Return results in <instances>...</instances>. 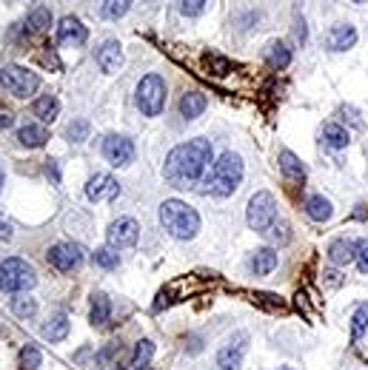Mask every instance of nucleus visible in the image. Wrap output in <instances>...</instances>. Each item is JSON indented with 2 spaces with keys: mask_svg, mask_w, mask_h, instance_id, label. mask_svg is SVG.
Instances as JSON below:
<instances>
[{
  "mask_svg": "<svg viewBox=\"0 0 368 370\" xmlns=\"http://www.w3.org/2000/svg\"><path fill=\"white\" fill-rule=\"evenodd\" d=\"M209 162H212V142L200 137V140H189V142L171 148L163 171L174 189H192V185H197L203 179Z\"/></svg>",
  "mask_w": 368,
  "mask_h": 370,
  "instance_id": "1",
  "label": "nucleus"
},
{
  "mask_svg": "<svg viewBox=\"0 0 368 370\" xmlns=\"http://www.w3.org/2000/svg\"><path fill=\"white\" fill-rule=\"evenodd\" d=\"M160 223L163 228L177 237V240H192L197 237L200 231V217L195 208H189L186 203H180V200H166L160 206Z\"/></svg>",
  "mask_w": 368,
  "mask_h": 370,
  "instance_id": "2",
  "label": "nucleus"
},
{
  "mask_svg": "<svg viewBox=\"0 0 368 370\" xmlns=\"http://www.w3.org/2000/svg\"><path fill=\"white\" fill-rule=\"evenodd\" d=\"M240 179H243V159L229 151V154H223V157L215 162V168L209 171V176H206V191H212V194H217V197H229V194H234V189L240 185Z\"/></svg>",
  "mask_w": 368,
  "mask_h": 370,
  "instance_id": "3",
  "label": "nucleus"
},
{
  "mask_svg": "<svg viewBox=\"0 0 368 370\" xmlns=\"http://www.w3.org/2000/svg\"><path fill=\"white\" fill-rule=\"evenodd\" d=\"M38 276H35V268L23 259H4L0 262V291L6 293H23L29 288H35Z\"/></svg>",
  "mask_w": 368,
  "mask_h": 370,
  "instance_id": "4",
  "label": "nucleus"
},
{
  "mask_svg": "<svg viewBox=\"0 0 368 370\" xmlns=\"http://www.w3.org/2000/svg\"><path fill=\"white\" fill-rule=\"evenodd\" d=\"M246 220H249V228H251V231L266 234V231L277 223V200H274L269 191H257V194L249 200Z\"/></svg>",
  "mask_w": 368,
  "mask_h": 370,
  "instance_id": "5",
  "label": "nucleus"
},
{
  "mask_svg": "<svg viewBox=\"0 0 368 370\" xmlns=\"http://www.w3.org/2000/svg\"><path fill=\"white\" fill-rule=\"evenodd\" d=\"M137 106L146 117H157L166 106V83L160 74H146L137 83Z\"/></svg>",
  "mask_w": 368,
  "mask_h": 370,
  "instance_id": "6",
  "label": "nucleus"
},
{
  "mask_svg": "<svg viewBox=\"0 0 368 370\" xmlns=\"http://www.w3.org/2000/svg\"><path fill=\"white\" fill-rule=\"evenodd\" d=\"M0 83L6 86L9 94H15V97H21V100L29 97V94H35L38 86H40L38 74L29 72V69H23V66H6V69H0Z\"/></svg>",
  "mask_w": 368,
  "mask_h": 370,
  "instance_id": "7",
  "label": "nucleus"
},
{
  "mask_svg": "<svg viewBox=\"0 0 368 370\" xmlns=\"http://www.w3.org/2000/svg\"><path fill=\"white\" fill-rule=\"evenodd\" d=\"M83 259H86V251L80 245H75V242H58V245L49 248V262L63 274L77 271L83 265Z\"/></svg>",
  "mask_w": 368,
  "mask_h": 370,
  "instance_id": "8",
  "label": "nucleus"
},
{
  "mask_svg": "<svg viewBox=\"0 0 368 370\" xmlns=\"http://www.w3.org/2000/svg\"><path fill=\"white\" fill-rule=\"evenodd\" d=\"M103 157L112 162V165H129L134 159V142L129 137H120V134H112L103 140Z\"/></svg>",
  "mask_w": 368,
  "mask_h": 370,
  "instance_id": "9",
  "label": "nucleus"
},
{
  "mask_svg": "<svg viewBox=\"0 0 368 370\" xmlns=\"http://www.w3.org/2000/svg\"><path fill=\"white\" fill-rule=\"evenodd\" d=\"M109 245L112 248H131L134 242H137V237H140V225L131 220V217H123V220H117V223H112L109 225Z\"/></svg>",
  "mask_w": 368,
  "mask_h": 370,
  "instance_id": "10",
  "label": "nucleus"
},
{
  "mask_svg": "<svg viewBox=\"0 0 368 370\" xmlns=\"http://www.w3.org/2000/svg\"><path fill=\"white\" fill-rule=\"evenodd\" d=\"M117 191H120V185H117V179L109 176V174H94V176L86 182V197L94 200V203H100V200H114Z\"/></svg>",
  "mask_w": 368,
  "mask_h": 370,
  "instance_id": "11",
  "label": "nucleus"
},
{
  "mask_svg": "<svg viewBox=\"0 0 368 370\" xmlns=\"http://www.w3.org/2000/svg\"><path fill=\"white\" fill-rule=\"evenodd\" d=\"M86 38H89V32L77 18L60 21V26H58V43L60 46H80V43H86Z\"/></svg>",
  "mask_w": 368,
  "mask_h": 370,
  "instance_id": "12",
  "label": "nucleus"
},
{
  "mask_svg": "<svg viewBox=\"0 0 368 370\" xmlns=\"http://www.w3.org/2000/svg\"><path fill=\"white\" fill-rule=\"evenodd\" d=\"M354 43H357V29L348 26V23H337V26L325 35V46H328L331 52H348Z\"/></svg>",
  "mask_w": 368,
  "mask_h": 370,
  "instance_id": "13",
  "label": "nucleus"
},
{
  "mask_svg": "<svg viewBox=\"0 0 368 370\" xmlns=\"http://www.w3.org/2000/svg\"><path fill=\"white\" fill-rule=\"evenodd\" d=\"M97 66H100L106 74L120 72V66H123V49H120L117 40H106V43L97 49Z\"/></svg>",
  "mask_w": 368,
  "mask_h": 370,
  "instance_id": "14",
  "label": "nucleus"
},
{
  "mask_svg": "<svg viewBox=\"0 0 368 370\" xmlns=\"http://www.w3.org/2000/svg\"><path fill=\"white\" fill-rule=\"evenodd\" d=\"M243 353H246V336L240 333L237 339H232V342L217 353V364H220V370H237L240 361H243Z\"/></svg>",
  "mask_w": 368,
  "mask_h": 370,
  "instance_id": "15",
  "label": "nucleus"
},
{
  "mask_svg": "<svg viewBox=\"0 0 368 370\" xmlns=\"http://www.w3.org/2000/svg\"><path fill=\"white\" fill-rule=\"evenodd\" d=\"M249 268H251V274H257V276L271 274V271L277 268V251H274V248H257V251L251 254V259H249Z\"/></svg>",
  "mask_w": 368,
  "mask_h": 370,
  "instance_id": "16",
  "label": "nucleus"
},
{
  "mask_svg": "<svg viewBox=\"0 0 368 370\" xmlns=\"http://www.w3.org/2000/svg\"><path fill=\"white\" fill-rule=\"evenodd\" d=\"M328 257H331L334 265H348V262L357 259V242H351V240H334L328 245Z\"/></svg>",
  "mask_w": 368,
  "mask_h": 370,
  "instance_id": "17",
  "label": "nucleus"
},
{
  "mask_svg": "<svg viewBox=\"0 0 368 370\" xmlns=\"http://www.w3.org/2000/svg\"><path fill=\"white\" fill-rule=\"evenodd\" d=\"M203 111H206V94H200V91L183 94V100H180V114H183V117L195 120V117H200Z\"/></svg>",
  "mask_w": 368,
  "mask_h": 370,
  "instance_id": "18",
  "label": "nucleus"
},
{
  "mask_svg": "<svg viewBox=\"0 0 368 370\" xmlns=\"http://www.w3.org/2000/svg\"><path fill=\"white\" fill-rule=\"evenodd\" d=\"M18 140H21V145H26V148H40V145H46L49 131H46L43 125H23V128L18 131Z\"/></svg>",
  "mask_w": 368,
  "mask_h": 370,
  "instance_id": "19",
  "label": "nucleus"
},
{
  "mask_svg": "<svg viewBox=\"0 0 368 370\" xmlns=\"http://www.w3.org/2000/svg\"><path fill=\"white\" fill-rule=\"evenodd\" d=\"M305 214L311 217V220H317V223H325V220H331V203L325 200V197H320V194H311L308 200H305Z\"/></svg>",
  "mask_w": 368,
  "mask_h": 370,
  "instance_id": "20",
  "label": "nucleus"
},
{
  "mask_svg": "<svg viewBox=\"0 0 368 370\" xmlns=\"http://www.w3.org/2000/svg\"><path fill=\"white\" fill-rule=\"evenodd\" d=\"M323 140H325V145H331V148H345V145L351 142V134H348L342 125H337V123H325V125H323Z\"/></svg>",
  "mask_w": 368,
  "mask_h": 370,
  "instance_id": "21",
  "label": "nucleus"
},
{
  "mask_svg": "<svg viewBox=\"0 0 368 370\" xmlns=\"http://www.w3.org/2000/svg\"><path fill=\"white\" fill-rule=\"evenodd\" d=\"M58 111H60V103H58V97H52V94H43V97H38V100H35V114H38L43 123H52V120L58 117Z\"/></svg>",
  "mask_w": 368,
  "mask_h": 370,
  "instance_id": "22",
  "label": "nucleus"
},
{
  "mask_svg": "<svg viewBox=\"0 0 368 370\" xmlns=\"http://www.w3.org/2000/svg\"><path fill=\"white\" fill-rule=\"evenodd\" d=\"M280 171H283L288 179H305V165H303L291 151H283V154H280Z\"/></svg>",
  "mask_w": 368,
  "mask_h": 370,
  "instance_id": "23",
  "label": "nucleus"
},
{
  "mask_svg": "<svg viewBox=\"0 0 368 370\" xmlns=\"http://www.w3.org/2000/svg\"><path fill=\"white\" fill-rule=\"evenodd\" d=\"M109 316H112V305H109L106 293H94V296H92V313H89L92 325H106Z\"/></svg>",
  "mask_w": 368,
  "mask_h": 370,
  "instance_id": "24",
  "label": "nucleus"
},
{
  "mask_svg": "<svg viewBox=\"0 0 368 370\" xmlns=\"http://www.w3.org/2000/svg\"><path fill=\"white\" fill-rule=\"evenodd\" d=\"M266 63H269L274 72L286 69V66L291 63V49H288L286 43H274V46L269 49V57H266Z\"/></svg>",
  "mask_w": 368,
  "mask_h": 370,
  "instance_id": "25",
  "label": "nucleus"
},
{
  "mask_svg": "<svg viewBox=\"0 0 368 370\" xmlns=\"http://www.w3.org/2000/svg\"><path fill=\"white\" fill-rule=\"evenodd\" d=\"M43 336H46V339H52V342L66 339V336H69V319H66L63 313L52 316V319H49V325L43 327Z\"/></svg>",
  "mask_w": 368,
  "mask_h": 370,
  "instance_id": "26",
  "label": "nucleus"
},
{
  "mask_svg": "<svg viewBox=\"0 0 368 370\" xmlns=\"http://www.w3.org/2000/svg\"><path fill=\"white\" fill-rule=\"evenodd\" d=\"M12 310H15V316H21V319H32V316L38 313V302H35L32 296H26V293H18V296L12 299Z\"/></svg>",
  "mask_w": 368,
  "mask_h": 370,
  "instance_id": "27",
  "label": "nucleus"
},
{
  "mask_svg": "<svg viewBox=\"0 0 368 370\" xmlns=\"http://www.w3.org/2000/svg\"><path fill=\"white\" fill-rule=\"evenodd\" d=\"M52 26V15H49V9H35L32 15H29V23H26V29L32 32V35H40V32H46Z\"/></svg>",
  "mask_w": 368,
  "mask_h": 370,
  "instance_id": "28",
  "label": "nucleus"
},
{
  "mask_svg": "<svg viewBox=\"0 0 368 370\" xmlns=\"http://www.w3.org/2000/svg\"><path fill=\"white\" fill-rule=\"evenodd\" d=\"M365 327H368V305H359L354 310V316H351V339L357 342L365 333Z\"/></svg>",
  "mask_w": 368,
  "mask_h": 370,
  "instance_id": "29",
  "label": "nucleus"
},
{
  "mask_svg": "<svg viewBox=\"0 0 368 370\" xmlns=\"http://www.w3.org/2000/svg\"><path fill=\"white\" fill-rule=\"evenodd\" d=\"M131 6V0H103V15L112 21H120Z\"/></svg>",
  "mask_w": 368,
  "mask_h": 370,
  "instance_id": "30",
  "label": "nucleus"
},
{
  "mask_svg": "<svg viewBox=\"0 0 368 370\" xmlns=\"http://www.w3.org/2000/svg\"><path fill=\"white\" fill-rule=\"evenodd\" d=\"M92 259H94V265H100V268H109V271L120 265V254H114L112 248H97Z\"/></svg>",
  "mask_w": 368,
  "mask_h": 370,
  "instance_id": "31",
  "label": "nucleus"
},
{
  "mask_svg": "<svg viewBox=\"0 0 368 370\" xmlns=\"http://www.w3.org/2000/svg\"><path fill=\"white\" fill-rule=\"evenodd\" d=\"M40 359H43V356H40V350H38L35 344H26V347L21 350V367H23V370H38V367H40Z\"/></svg>",
  "mask_w": 368,
  "mask_h": 370,
  "instance_id": "32",
  "label": "nucleus"
},
{
  "mask_svg": "<svg viewBox=\"0 0 368 370\" xmlns=\"http://www.w3.org/2000/svg\"><path fill=\"white\" fill-rule=\"evenodd\" d=\"M154 356V344L148 342V339H143V342H137V347H134V367H143V364H148V359Z\"/></svg>",
  "mask_w": 368,
  "mask_h": 370,
  "instance_id": "33",
  "label": "nucleus"
},
{
  "mask_svg": "<svg viewBox=\"0 0 368 370\" xmlns=\"http://www.w3.org/2000/svg\"><path fill=\"white\" fill-rule=\"evenodd\" d=\"M66 137H69L72 142H80V140H86V137H89V123H86V120H75V123H69V128H66Z\"/></svg>",
  "mask_w": 368,
  "mask_h": 370,
  "instance_id": "34",
  "label": "nucleus"
},
{
  "mask_svg": "<svg viewBox=\"0 0 368 370\" xmlns=\"http://www.w3.org/2000/svg\"><path fill=\"white\" fill-rule=\"evenodd\" d=\"M206 6V0H180V12L189 15V18H197Z\"/></svg>",
  "mask_w": 368,
  "mask_h": 370,
  "instance_id": "35",
  "label": "nucleus"
},
{
  "mask_svg": "<svg viewBox=\"0 0 368 370\" xmlns=\"http://www.w3.org/2000/svg\"><path fill=\"white\" fill-rule=\"evenodd\" d=\"M357 265H359L362 274H368V240L357 242Z\"/></svg>",
  "mask_w": 368,
  "mask_h": 370,
  "instance_id": "36",
  "label": "nucleus"
},
{
  "mask_svg": "<svg viewBox=\"0 0 368 370\" xmlns=\"http://www.w3.org/2000/svg\"><path fill=\"white\" fill-rule=\"evenodd\" d=\"M340 117H342L345 123H351L354 128H362V120H359V114H357L354 106H342V108H340Z\"/></svg>",
  "mask_w": 368,
  "mask_h": 370,
  "instance_id": "37",
  "label": "nucleus"
},
{
  "mask_svg": "<svg viewBox=\"0 0 368 370\" xmlns=\"http://www.w3.org/2000/svg\"><path fill=\"white\" fill-rule=\"evenodd\" d=\"M266 234H269L274 242H286V240H288V225H286V223H280V225L274 223V225H271Z\"/></svg>",
  "mask_w": 368,
  "mask_h": 370,
  "instance_id": "38",
  "label": "nucleus"
},
{
  "mask_svg": "<svg viewBox=\"0 0 368 370\" xmlns=\"http://www.w3.org/2000/svg\"><path fill=\"white\" fill-rule=\"evenodd\" d=\"M206 60H209V66H217V74H229V72H232V63L223 60L220 55H209Z\"/></svg>",
  "mask_w": 368,
  "mask_h": 370,
  "instance_id": "39",
  "label": "nucleus"
},
{
  "mask_svg": "<svg viewBox=\"0 0 368 370\" xmlns=\"http://www.w3.org/2000/svg\"><path fill=\"white\" fill-rule=\"evenodd\" d=\"M0 237H6V240L12 237V228H9V223L4 220V214H0Z\"/></svg>",
  "mask_w": 368,
  "mask_h": 370,
  "instance_id": "40",
  "label": "nucleus"
},
{
  "mask_svg": "<svg viewBox=\"0 0 368 370\" xmlns=\"http://www.w3.org/2000/svg\"><path fill=\"white\" fill-rule=\"evenodd\" d=\"M12 125V114H0V131Z\"/></svg>",
  "mask_w": 368,
  "mask_h": 370,
  "instance_id": "41",
  "label": "nucleus"
},
{
  "mask_svg": "<svg viewBox=\"0 0 368 370\" xmlns=\"http://www.w3.org/2000/svg\"><path fill=\"white\" fill-rule=\"evenodd\" d=\"M112 370H126V367H123V364H114V367H112Z\"/></svg>",
  "mask_w": 368,
  "mask_h": 370,
  "instance_id": "42",
  "label": "nucleus"
},
{
  "mask_svg": "<svg viewBox=\"0 0 368 370\" xmlns=\"http://www.w3.org/2000/svg\"><path fill=\"white\" fill-rule=\"evenodd\" d=\"M137 370H151V367H148V364H143V367H137Z\"/></svg>",
  "mask_w": 368,
  "mask_h": 370,
  "instance_id": "43",
  "label": "nucleus"
},
{
  "mask_svg": "<svg viewBox=\"0 0 368 370\" xmlns=\"http://www.w3.org/2000/svg\"><path fill=\"white\" fill-rule=\"evenodd\" d=\"M0 185H4V171H0Z\"/></svg>",
  "mask_w": 368,
  "mask_h": 370,
  "instance_id": "44",
  "label": "nucleus"
},
{
  "mask_svg": "<svg viewBox=\"0 0 368 370\" xmlns=\"http://www.w3.org/2000/svg\"><path fill=\"white\" fill-rule=\"evenodd\" d=\"M354 4H365V0H354Z\"/></svg>",
  "mask_w": 368,
  "mask_h": 370,
  "instance_id": "45",
  "label": "nucleus"
},
{
  "mask_svg": "<svg viewBox=\"0 0 368 370\" xmlns=\"http://www.w3.org/2000/svg\"><path fill=\"white\" fill-rule=\"evenodd\" d=\"M280 370H291V367H280Z\"/></svg>",
  "mask_w": 368,
  "mask_h": 370,
  "instance_id": "46",
  "label": "nucleus"
}]
</instances>
